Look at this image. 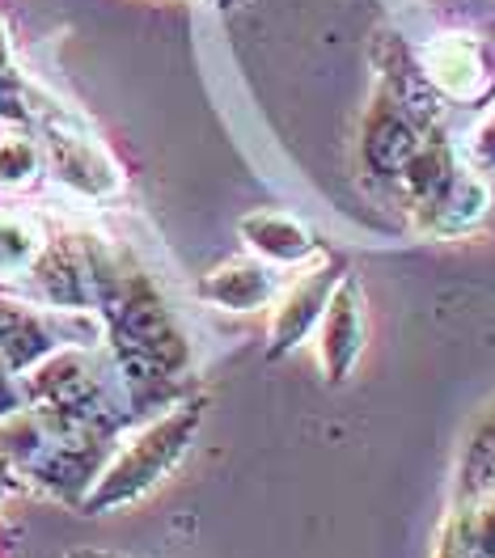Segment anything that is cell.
Returning a JSON list of instances; mask_svg holds the SVG:
<instances>
[{
    "instance_id": "6da1fadb",
    "label": "cell",
    "mask_w": 495,
    "mask_h": 558,
    "mask_svg": "<svg viewBox=\"0 0 495 558\" xmlns=\"http://www.w3.org/2000/svg\"><path fill=\"white\" fill-rule=\"evenodd\" d=\"M415 153H420V140H415V128L407 119H382L373 140H369V161L386 174L407 170Z\"/></svg>"
},
{
    "instance_id": "7a4b0ae2",
    "label": "cell",
    "mask_w": 495,
    "mask_h": 558,
    "mask_svg": "<svg viewBox=\"0 0 495 558\" xmlns=\"http://www.w3.org/2000/svg\"><path fill=\"white\" fill-rule=\"evenodd\" d=\"M432 76L440 81V85H449L454 94H470L474 89V81H479V56L466 47V43H440V47H432Z\"/></svg>"
},
{
    "instance_id": "3957f363",
    "label": "cell",
    "mask_w": 495,
    "mask_h": 558,
    "mask_svg": "<svg viewBox=\"0 0 495 558\" xmlns=\"http://www.w3.org/2000/svg\"><path fill=\"white\" fill-rule=\"evenodd\" d=\"M31 233L26 229H17V225H4L0 220V271H13V267H22L26 258H31Z\"/></svg>"
},
{
    "instance_id": "277c9868",
    "label": "cell",
    "mask_w": 495,
    "mask_h": 558,
    "mask_svg": "<svg viewBox=\"0 0 495 558\" xmlns=\"http://www.w3.org/2000/svg\"><path fill=\"white\" fill-rule=\"evenodd\" d=\"M26 170H31V148L26 144H4L0 148V178L13 182V178H22Z\"/></svg>"
}]
</instances>
